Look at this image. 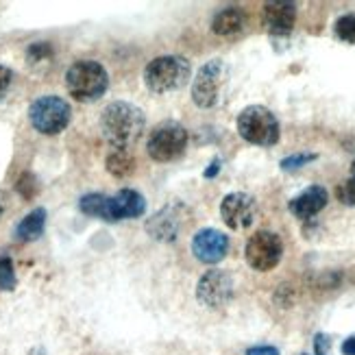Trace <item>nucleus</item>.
<instances>
[{"instance_id":"obj_14","label":"nucleus","mask_w":355,"mask_h":355,"mask_svg":"<svg viewBox=\"0 0 355 355\" xmlns=\"http://www.w3.org/2000/svg\"><path fill=\"white\" fill-rule=\"evenodd\" d=\"M264 22L275 35H288L297 22V5L268 3L264 7Z\"/></svg>"},{"instance_id":"obj_25","label":"nucleus","mask_w":355,"mask_h":355,"mask_svg":"<svg viewBox=\"0 0 355 355\" xmlns=\"http://www.w3.org/2000/svg\"><path fill=\"white\" fill-rule=\"evenodd\" d=\"M246 355H279V349L261 345V347H251L249 351H246Z\"/></svg>"},{"instance_id":"obj_8","label":"nucleus","mask_w":355,"mask_h":355,"mask_svg":"<svg viewBox=\"0 0 355 355\" xmlns=\"http://www.w3.org/2000/svg\"><path fill=\"white\" fill-rule=\"evenodd\" d=\"M246 264L253 270L268 272L282 261L284 255V242L275 231H257L251 240L246 242Z\"/></svg>"},{"instance_id":"obj_7","label":"nucleus","mask_w":355,"mask_h":355,"mask_svg":"<svg viewBox=\"0 0 355 355\" xmlns=\"http://www.w3.org/2000/svg\"><path fill=\"white\" fill-rule=\"evenodd\" d=\"M70 105L59 96H42L28 110V120L40 133L57 135L70 122Z\"/></svg>"},{"instance_id":"obj_10","label":"nucleus","mask_w":355,"mask_h":355,"mask_svg":"<svg viewBox=\"0 0 355 355\" xmlns=\"http://www.w3.org/2000/svg\"><path fill=\"white\" fill-rule=\"evenodd\" d=\"M196 299L207 307H223L234 299V279L225 270H207L198 279Z\"/></svg>"},{"instance_id":"obj_12","label":"nucleus","mask_w":355,"mask_h":355,"mask_svg":"<svg viewBox=\"0 0 355 355\" xmlns=\"http://www.w3.org/2000/svg\"><path fill=\"white\" fill-rule=\"evenodd\" d=\"M192 253L203 264H218L229 253V238L218 229H200L192 240Z\"/></svg>"},{"instance_id":"obj_15","label":"nucleus","mask_w":355,"mask_h":355,"mask_svg":"<svg viewBox=\"0 0 355 355\" xmlns=\"http://www.w3.org/2000/svg\"><path fill=\"white\" fill-rule=\"evenodd\" d=\"M242 26H244V15L236 7H229L223 9L220 13H216L211 22V31L216 35H234Z\"/></svg>"},{"instance_id":"obj_2","label":"nucleus","mask_w":355,"mask_h":355,"mask_svg":"<svg viewBox=\"0 0 355 355\" xmlns=\"http://www.w3.org/2000/svg\"><path fill=\"white\" fill-rule=\"evenodd\" d=\"M79 209L87 216H94V218L118 223V220L140 218L146 209V200L135 190H120L116 196L85 194L79 200Z\"/></svg>"},{"instance_id":"obj_1","label":"nucleus","mask_w":355,"mask_h":355,"mask_svg":"<svg viewBox=\"0 0 355 355\" xmlns=\"http://www.w3.org/2000/svg\"><path fill=\"white\" fill-rule=\"evenodd\" d=\"M101 127L114 148H129L144 131V114L140 107L116 101L103 110Z\"/></svg>"},{"instance_id":"obj_19","label":"nucleus","mask_w":355,"mask_h":355,"mask_svg":"<svg viewBox=\"0 0 355 355\" xmlns=\"http://www.w3.org/2000/svg\"><path fill=\"white\" fill-rule=\"evenodd\" d=\"M15 272L9 257H0V290H13L15 288Z\"/></svg>"},{"instance_id":"obj_30","label":"nucleus","mask_w":355,"mask_h":355,"mask_svg":"<svg viewBox=\"0 0 355 355\" xmlns=\"http://www.w3.org/2000/svg\"><path fill=\"white\" fill-rule=\"evenodd\" d=\"M0 216H3V207H0Z\"/></svg>"},{"instance_id":"obj_18","label":"nucleus","mask_w":355,"mask_h":355,"mask_svg":"<svg viewBox=\"0 0 355 355\" xmlns=\"http://www.w3.org/2000/svg\"><path fill=\"white\" fill-rule=\"evenodd\" d=\"M336 35L347 44L355 42V15H343L336 22Z\"/></svg>"},{"instance_id":"obj_9","label":"nucleus","mask_w":355,"mask_h":355,"mask_svg":"<svg viewBox=\"0 0 355 355\" xmlns=\"http://www.w3.org/2000/svg\"><path fill=\"white\" fill-rule=\"evenodd\" d=\"M227 81V66L223 59H211L209 64H205L198 70L196 79L192 83V101L209 110L220 98V89Z\"/></svg>"},{"instance_id":"obj_24","label":"nucleus","mask_w":355,"mask_h":355,"mask_svg":"<svg viewBox=\"0 0 355 355\" xmlns=\"http://www.w3.org/2000/svg\"><path fill=\"white\" fill-rule=\"evenodd\" d=\"M314 351L316 355H331V340L325 334H316L314 338Z\"/></svg>"},{"instance_id":"obj_23","label":"nucleus","mask_w":355,"mask_h":355,"mask_svg":"<svg viewBox=\"0 0 355 355\" xmlns=\"http://www.w3.org/2000/svg\"><path fill=\"white\" fill-rule=\"evenodd\" d=\"M46 57H51V46H49V44L37 42V44H33V46L28 49V59H31V61H42V59H46Z\"/></svg>"},{"instance_id":"obj_5","label":"nucleus","mask_w":355,"mask_h":355,"mask_svg":"<svg viewBox=\"0 0 355 355\" xmlns=\"http://www.w3.org/2000/svg\"><path fill=\"white\" fill-rule=\"evenodd\" d=\"M238 133L244 137L249 144L255 146H272L279 142V120L268 107L251 105L240 112L236 120Z\"/></svg>"},{"instance_id":"obj_3","label":"nucleus","mask_w":355,"mask_h":355,"mask_svg":"<svg viewBox=\"0 0 355 355\" xmlns=\"http://www.w3.org/2000/svg\"><path fill=\"white\" fill-rule=\"evenodd\" d=\"M66 85H68L70 96H74L81 103H89V101L101 98L107 92L110 74H107V70L98 61L83 59L72 64L70 70L66 72Z\"/></svg>"},{"instance_id":"obj_26","label":"nucleus","mask_w":355,"mask_h":355,"mask_svg":"<svg viewBox=\"0 0 355 355\" xmlns=\"http://www.w3.org/2000/svg\"><path fill=\"white\" fill-rule=\"evenodd\" d=\"M9 85H11V70L5 68V66H0V96L5 94Z\"/></svg>"},{"instance_id":"obj_11","label":"nucleus","mask_w":355,"mask_h":355,"mask_svg":"<svg viewBox=\"0 0 355 355\" xmlns=\"http://www.w3.org/2000/svg\"><path fill=\"white\" fill-rule=\"evenodd\" d=\"M220 216L229 229L242 231L251 227L257 216V203L251 194L244 192H231L223 198L220 203Z\"/></svg>"},{"instance_id":"obj_22","label":"nucleus","mask_w":355,"mask_h":355,"mask_svg":"<svg viewBox=\"0 0 355 355\" xmlns=\"http://www.w3.org/2000/svg\"><path fill=\"white\" fill-rule=\"evenodd\" d=\"M18 192L24 196V198H33L35 192H37V183H35V177L33 175H22L20 181H18Z\"/></svg>"},{"instance_id":"obj_29","label":"nucleus","mask_w":355,"mask_h":355,"mask_svg":"<svg viewBox=\"0 0 355 355\" xmlns=\"http://www.w3.org/2000/svg\"><path fill=\"white\" fill-rule=\"evenodd\" d=\"M351 177H355V159H353V166H351Z\"/></svg>"},{"instance_id":"obj_17","label":"nucleus","mask_w":355,"mask_h":355,"mask_svg":"<svg viewBox=\"0 0 355 355\" xmlns=\"http://www.w3.org/2000/svg\"><path fill=\"white\" fill-rule=\"evenodd\" d=\"M135 159L131 157V153L127 148H116L110 157H107V171L114 177H127L133 173Z\"/></svg>"},{"instance_id":"obj_21","label":"nucleus","mask_w":355,"mask_h":355,"mask_svg":"<svg viewBox=\"0 0 355 355\" xmlns=\"http://www.w3.org/2000/svg\"><path fill=\"white\" fill-rule=\"evenodd\" d=\"M314 159H316L314 153H299V155H290V157L282 159V168H284V171H297V168L310 164Z\"/></svg>"},{"instance_id":"obj_28","label":"nucleus","mask_w":355,"mask_h":355,"mask_svg":"<svg viewBox=\"0 0 355 355\" xmlns=\"http://www.w3.org/2000/svg\"><path fill=\"white\" fill-rule=\"evenodd\" d=\"M218 171H220V159H214L211 168H207V171H205V177L211 179V177H216V173H218Z\"/></svg>"},{"instance_id":"obj_20","label":"nucleus","mask_w":355,"mask_h":355,"mask_svg":"<svg viewBox=\"0 0 355 355\" xmlns=\"http://www.w3.org/2000/svg\"><path fill=\"white\" fill-rule=\"evenodd\" d=\"M336 196L343 205H355V177L343 181L336 188Z\"/></svg>"},{"instance_id":"obj_27","label":"nucleus","mask_w":355,"mask_h":355,"mask_svg":"<svg viewBox=\"0 0 355 355\" xmlns=\"http://www.w3.org/2000/svg\"><path fill=\"white\" fill-rule=\"evenodd\" d=\"M343 353L345 355H355V336L347 338V340L343 343Z\"/></svg>"},{"instance_id":"obj_31","label":"nucleus","mask_w":355,"mask_h":355,"mask_svg":"<svg viewBox=\"0 0 355 355\" xmlns=\"http://www.w3.org/2000/svg\"><path fill=\"white\" fill-rule=\"evenodd\" d=\"M303 355H305V353H303Z\"/></svg>"},{"instance_id":"obj_16","label":"nucleus","mask_w":355,"mask_h":355,"mask_svg":"<svg viewBox=\"0 0 355 355\" xmlns=\"http://www.w3.org/2000/svg\"><path fill=\"white\" fill-rule=\"evenodd\" d=\"M44 225H46V209L37 207L18 225V229H15V236H18V240H22V242L37 240L44 234Z\"/></svg>"},{"instance_id":"obj_13","label":"nucleus","mask_w":355,"mask_h":355,"mask_svg":"<svg viewBox=\"0 0 355 355\" xmlns=\"http://www.w3.org/2000/svg\"><path fill=\"white\" fill-rule=\"evenodd\" d=\"M327 200H329L327 190L322 188V185H312V188L303 190L299 196L292 198L288 207L297 218L307 220V218H312V216H316L320 209H325Z\"/></svg>"},{"instance_id":"obj_6","label":"nucleus","mask_w":355,"mask_h":355,"mask_svg":"<svg viewBox=\"0 0 355 355\" xmlns=\"http://www.w3.org/2000/svg\"><path fill=\"white\" fill-rule=\"evenodd\" d=\"M185 146H188V131L175 120L157 125L150 131L148 144H146L148 155L155 162H173L181 157Z\"/></svg>"},{"instance_id":"obj_4","label":"nucleus","mask_w":355,"mask_h":355,"mask_svg":"<svg viewBox=\"0 0 355 355\" xmlns=\"http://www.w3.org/2000/svg\"><path fill=\"white\" fill-rule=\"evenodd\" d=\"M144 81L146 87L155 94H168V92L181 89L190 81V61L177 55L153 59L144 70Z\"/></svg>"}]
</instances>
